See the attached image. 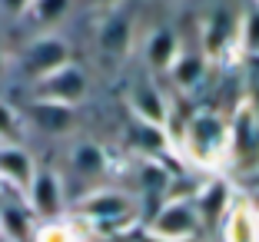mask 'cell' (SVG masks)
<instances>
[{
	"instance_id": "cell-19",
	"label": "cell",
	"mask_w": 259,
	"mask_h": 242,
	"mask_svg": "<svg viewBox=\"0 0 259 242\" xmlns=\"http://www.w3.org/2000/svg\"><path fill=\"white\" fill-rule=\"evenodd\" d=\"M23 133V116L17 106H10L7 100H0V146H20Z\"/></svg>"
},
{
	"instance_id": "cell-22",
	"label": "cell",
	"mask_w": 259,
	"mask_h": 242,
	"mask_svg": "<svg viewBox=\"0 0 259 242\" xmlns=\"http://www.w3.org/2000/svg\"><path fill=\"white\" fill-rule=\"evenodd\" d=\"M27 7H30V0H0V10L10 14V17H23Z\"/></svg>"
},
{
	"instance_id": "cell-8",
	"label": "cell",
	"mask_w": 259,
	"mask_h": 242,
	"mask_svg": "<svg viewBox=\"0 0 259 242\" xmlns=\"http://www.w3.org/2000/svg\"><path fill=\"white\" fill-rule=\"evenodd\" d=\"M233 43H239V14L226 7L213 10L199 27V50L206 53V60H223Z\"/></svg>"
},
{
	"instance_id": "cell-10",
	"label": "cell",
	"mask_w": 259,
	"mask_h": 242,
	"mask_svg": "<svg viewBox=\"0 0 259 242\" xmlns=\"http://www.w3.org/2000/svg\"><path fill=\"white\" fill-rule=\"evenodd\" d=\"M229 199H233V186L226 179H206L193 192V209L199 216V226H216L226 216Z\"/></svg>"
},
{
	"instance_id": "cell-21",
	"label": "cell",
	"mask_w": 259,
	"mask_h": 242,
	"mask_svg": "<svg viewBox=\"0 0 259 242\" xmlns=\"http://www.w3.org/2000/svg\"><path fill=\"white\" fill-rule=\"evenodd\" d=\"M30 242H80V239H76V232H73L70 222L54 219V222H40V226L33 229Z\"/></svg>"
},
{
	"instance_id": "cell-26",
	"label": "cell",
	"mask_w": 259,
	"mask_h": 242,
	"mask_svg": "<svg viewBox=\"0 0 259 242\" xmlns=\"http://www.w3.org/2000/svg\"><path fill=\"white\" fill-rule=\"evenodd\" d=\"M0 242H4V239H0Z\"/></svg>"
},
{
	"instance_id": "cell-7",
	"label": "cell",
	"mask_w": 259,
	"mask_h": 242,
	"mask_svg": "<svg viewBox=\"0 0 259 242\" xmlns=\"http://www.w3.org/2000/svg\"><path fill=\"white\" fill-rule=\"evenodd\" d=\"M67 63H70V43L63 37H57V33H40V37H33L20 53V67L33 83H37L40 76L67 67Z\"/></svg>"
},
{
	"instance_id": "cell-17",
	"label": "cell",
	"mask_w": 259,
	"mask_h": 242,
	"mask_svg": "<svg viewBox=\"0 0 259 242\" xmlns=\"http://www.w3.org/2000/svg\"><path fill=\"white\" fill-rule=\"evenodd\" d=\"M70 166H73V173L80 176V179H100V176L107 173L110 159H107V150L100 143L80 139V143H73V150H70Z\"/></svg>"
},
{
	"instance_id": "cell-5",
	"label": "cell",
	"mask_w": 259,
	"mask_h": 242,
	"mask_svg": "<svg viewBox=\"0 0 259 242\" xmlns=\"http://www.w3.org/2000/svg\"><path fill=\"white\" fill-rule=\"evenodd\" d=\"M23 203H27L33 219H44V222L60 219L63 206H67V192H63L60 173H54V169H47V166H37L30 186L23 192Z\"/></svg>"
},
{
	"instance_id": "cell-16",
	"label": "cell",
	"mask_w": 259,
	"mask_h": 242,
	"mask_svg": "<svg viewBox=\"0 0 259 242\" xmlns=\"http://www.w3.org/2000/svg\"><path fill=\"white\" fill-rule=\"evenodd\" d=\"M206 67H209V60H206V53L199 46H190V50L180 46L173 67H169V76H173V83L180 90H196L206 76Z\"/></svg>"
},
{
	"instance_id": "cell-24",
	"label": "cell",
	"mask_w": 259,
	"mask_h": 242,
	"mask_svg": "<svg viewBox=\"0 0 259 242\" xmlns=\"http://www.w3.org/2000/svg\"><path fill=\"white\" fill-rule=\"evenodd\" d=\"M4 70H7V57H4V50H0V76H4Z\"/></svg>"
},
{
	"instance_id": "cell-14",
	"label": "cell",
	"mask_w": 259,
	"mask_h": 242,
	"mask_svg": "<svg viewBox=\"0 0 259 242\" xmlns=\"http://www.w3.org/2000/svg\"><path fill=\"white\" fill-rule=\"evenodd\" d=\"M97 43L100 50L107 53V57H126L130 53V43H133V23H130V17L123 14H110L107 20L100 23L97 30Z\"/></svg>"
},
{
	"instance_id": "cell-13",
	"label": "cell",
	"mask_w": 259,
	"mask_h": 242,
	"mask_svg": "<svg viewBox=\"0 0 259 242\" xmlns=\"http://www.w3.org/2000/svg\"><path fill=\"white\" fill-rule=\"evenodd\" d=\"M33 173H37V163L23 146H0V182L4 186H10L23 196Z\"/></svg>"
},
{
	"instance_id": "cell-20",
	"label": "cell",
	"mask_w": 259,
	"mask_h": 242,
	"mask_svg": "<svg viewBox=\"0 0 259 242\" xmlns=\"http://www.w3.org/2000/svg\"><path fill=\"white\" fill-rule=\"evenodd\" d=\"M239 46L259 57V7H246L239 14Z\"/></svg>"
},
{
	"instance_id": "cell-9",
	"label": "cell",
	"mask_w": 259,
	"mask_h": 242,
	"mask_svg": "<svg viewBox=\"0 0 259 242\" xmlns=\"http://www.w3.org/2000/svg\"><path fill=\"white\" fill-rule=\"evenodd\" d=\"M223 242H259V206L246 192H233L226 216L220 219Z\"/></svg>"
},
{
	"instance_id": "cell-6",
	"label": "cell",
	"mask_w": 259,
	"mask_h": 242,
	"mask_svg": "<svg viewBox=\"0 0 259 242\" xmlns=\"http://www.w3.org/2000/svg\"><path fill=\"white\" fill-rule=\"evenodd\" d=\"M87 90H90L87 73L70 60L67 67L40 76L37 83H33V100H47V103H60V106H73L76 110V103L87 100Z\"/></svg>"
},
{
	"instance_id": "cell-25",
	"label": "cell",
	"mask_w": 259,
	"mask_h": 242,
	"mask_svg": "<svg viewBox=\"0 0 259 242\" xmlns=\"http://www.w3.org/2000/svg\"><path fill=\"white\" fill-rule=\"evenodd\" d=\"M252 7H259V0H252Z\"/></svg>"
},
{
	"instance_id": "cell-3",
	"label": "cell",
	"mask_w": 259,
	"mask_h": 242,
	"mask_svg": "<svg viewBox=\"0 0 259 242\" xmlns=\"http://www.w3.org/2000/svg\"><path fill=\"white\" fill-rule=\"evenodd\" d=\"M137 203L120 189H93L76 203V216L97 229H113L133 219Z\"/></svg>"
},
{
	"instance_id": "cell-15",
	"label": "cell",
	"mask_w": 259,
	"mask_h": 242,
	"mask_svg": "<svg viewBox=\"0 0 259 242\" xmlns=\"http://www.w3.org/2000/svg\"><path fill=\"white\" fill-rule=\"evenodd\" d=\"M143 53H146L150 70H156V73H169L176 53H180V37H176V30H173V27H156V30L146 37Z\"/></svg>"
},
{
	"instance_id": "cell-23",
	"label": "cell",
	"mask_w": 259,
	"mask_h": 242,
	"mask_svg": "<svg viewBox=\"0 0 259 242\" xmlns=\"http://www.w3.org/2000/svg\"><path fill=\"white\" fill-rule=\"evenodd\" d=\"M97 7H113V4H120V0H93Z\"/></svg>"
},
{
	"instance_id": "cell-18",
	"label": "cell",
	"mask_w": 259,
	"mask_h": 242,
	"mask_svg": "<svg viewBox=\"0 0 259 242\" xmlns=\"http://www.w3.org/2000/svg\"><path fill=\"white\" fill-rule=\"evenodd\" d=\"M70 14V0H30V7H27V20L33 27H54L60 23L63 17Z\"/></svg>"
},
{
	"instance_id": "cell-2",
	"label": "cell",
	"mask_w": 259,
	"mask_h": 242,
	"mask_svg": "<svg viewBox=\"0 0 259 242\" xmlns=\"http://www.w3.org/2000/svg\"><path fill=\"white\" fill-rule=\"evenodd\" d=\"M199 232V216L190 196H169L146 222V235L153 242H193Z\"/></svg>"
},
{
	"instance_id": "cell-1",
	"label": "cell",
	"mask_w": 259,
	"mask_h": 242,
	"mask_svg": "<svg viewBox=\"0 0 259 242\" xmlns=\"http://www.w3.org/2000/svg\"><path fill=\"white\" fill-rule=\"evenodd\" d=\"M180 143H183L186 156L203 169H216L226 163V143H229V123L216 110H199L186 120L180 129Z\"/></svg>"
},
{
	"instance_id": "cell-4",
	"label": "cell",
	"mask_w": 259,
	"mask_h": 242,
	"mask_svg": "<svg viewBox=\"0 0 259 242\" xmlns=\"http://www.w3.org/2000/svg\"><path fill=\"white\" fill-rule=\"evenodd\" d=\"M229 123V143H226V159L239 169H259V120L249 110V103H243L233 113Z\"/></svg>"
},
{
	"instance_id": "cell-11",
	"label": "cell",
	"mask_w": 259,
	"mask_h": 242,
	"mask_svg": "<svg viewBox=\"0 0 259 242\" xmlns=\"http://www.w3.org/2000/svg\"><path fill=\"white\" fill-rule=\"evenodd\" d=\"M130 113L137 116V123H146V126H156V129H166V123H169V106L153 83L133 86V93H130Z\"/></svg>"
},
{
	"instance_id": "cell-12",
	"label": "cell",
	"mask_w": 259,
	"mask_h": 242,
	"mask_svg": "<svg viewBox=\"0 0 259 242\" xmlns=\"http://www.w3.org/2000/svg\"><path fill=\"white\" fill-rule=\"evenodd\" d=\"M27 120L47 133V136H67L70 129L76 126V113L73 106H60V103H47V100H33L27 106Z\"/></svg>"
}]
</instances>
